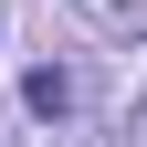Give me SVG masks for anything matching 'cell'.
I'll return each mask as SVG.
<instances>
[{
	"label": "cell",
	"mask_w": 147,
	"mask_h": 147,
	"mask_svg": "<svg viewBox=\"0 0 147 147\" xmlns=\"http://www.w3.org/2000/svg\"><path fill=\"white\" fill-rule=\"evenodd\" d=\"M21 105H32V116H74V74L63 63H32L21 74Z\"/></svg>",
	"instance_id": "1"
},
{
	"label": "cell",
	"mask_w": 147,
	"mask_h": 147,
	"mask_svg": "<svg viewBox=\"0 0 147 147\" xmlns=\"http://www.w3.org/2000/svg\"><path fill=\"white\" fill-rule=\"evenodd\" d=\"M74 11H84L95 32H116V42H137V32H147V0H74Z\"/></svg>",
	"instance_id": "2"
},
{
	"label": "cell",
	"mask_w": 147,
	"mask_h": 147,
	"mask_svg": "<svg viewBox=\"0 0 147 147\" xmlns=\"http://www.w3.org/2000/svg\"><path fill=\"white\" fill-rule=\"evenodd\" d=\"M137 147H147V105H137Z\"/></svg>",
	"instance_id": "3"
}]
</instances>
